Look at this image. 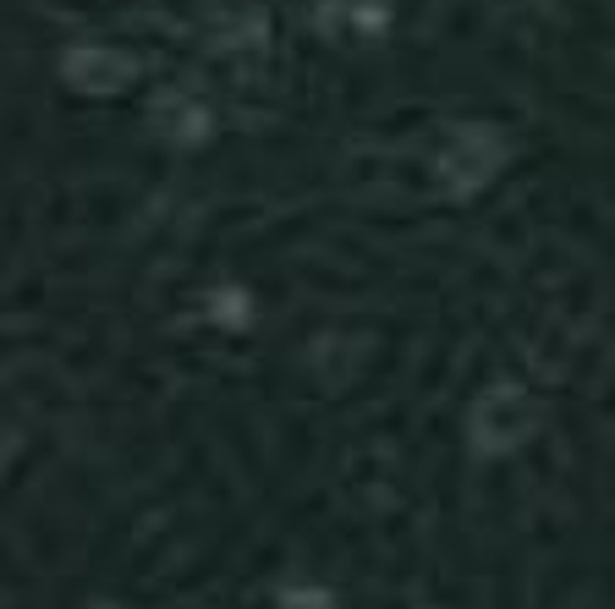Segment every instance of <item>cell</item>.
Segmentation results:
<instances>
[{"label":"cell","instance_id":"1","mask_svg":"<svg viewBox=\"0 0 615 609\" xmlns=\"http://www.w3.org/2000/svg\"><path fill=\"white\" fill-rule=\"evenodd\" d=\"M495 166H501V143L490 132H450L445 148H439V176H445L450 193L479 187Z\"/></svg>","mask_w":615,"mask_h":609},{"label":"cell","instance_id":"2","mask_svg":"<svg viewBox=\"0 0 615 609\" xmlns=\"http://www.w3.org/2000/svg\"><path fill=\"white\" fill-rule=\"evenodd\" d=\"M528 428H533V406L522 390H490L473 412V439L484 450H511Z\"/></svg>","mask_w":615,"mask_h":609},{"label":"cell","instance_id":"3","mask_svg":"<svg viewBox=\"0 0 615 609\" xmlns=\"http://www.w3.org/2000/svg\"><path fill=\"white\" fill-rule=\"evenodd\" d=\"M67 77H72V83H83V88H94V94H110V88H121V83L132 77V61H126V56H116V50L88 45V50H77V56L67 61Z\"/></svg>","mask_w":615,"mask_h":609}]
</instances>
